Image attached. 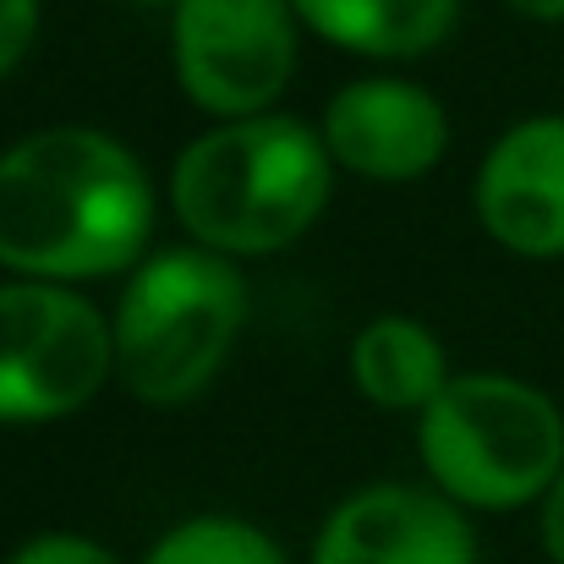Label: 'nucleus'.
<instances>
[{"label": "nucleus", "instance_id": "13", "mask_svg": "<svg viewBox=\"0 0 564 564\" xmlns=\"http://www.w3.org/2000/svg\"><path fill=\"white\" fill-rule=\"evenodd\" d=\"M6 564H127L110 543L88 538V532H33L22 538Z\"/></svg>", "mask_w": 564, "mask_h": 564}, {"label": "nucleus", "instance_id": "15", "mask_svg": "<svg viewBox=\"0 0 564 564\" xmlns=\"http://www.w3.org/2000/svg\"><path fill=\"white\" fill-rule=\"evenodd\" d=\"M538 543H543L549 564H564V471L554 477V488L538 505Z\"/></svg>", "mask_w": 564, "mask_h": 564}, {"label": "nucleus", "instance_id": "16", "mask_svg": "<svg viewBox=\"0 0 564 564\" xmlns=\"http://www.w3.org/2000/svg\"><path fill=\"white\" fill-rule=\"evenodd\" d=\"M521 22H538V28H560L564 22V0H505Z\"/></svg>", "mask_w": 564, "mask_h": 564}, {"label": "nucleus", "instance_id": "3", "mask_svg": "<svg viewBox=\"0 0 564 564\" xmlns=\"http://www.w3.org/2000/svg\"><path fill=\"white\" fill-rule=\"evenodd\" d=\"M116 383L160 411L208 394L247 329V274L197 241L154 247L110 302Z\"/></svg>", "mask_w": 564, "mask_h": 564}, {"label": "nucleus", "instance_id": "9", "mask_svg": "<svg viewBox=\"0 0 564 564\" xmlns=\"http://www.w3.org/2000/svg\"><path fill=\"white\" fill-rule=\"evenodd\" d=\"M471 214L499 252L564 263V110H532L482 149Z\"/></svg>", "mask_w": 564, "mask_h": 564}, {"label": "nucleus", "instance_id": "12", "mask_svg": "<svg viewBox=\"0 0 564 564\" xmlns=\"http://www.w3.org/2000/svg\"><path fill=\"white\" fill-rule=\"evenodd\" d=\"M138 564H291V554L252 516L197 510V516L171 521Z\"/></svg>", "mask_w": 564, "mask_h": 564}, {"label": "nucleus", "instance_id": "11", "mask_svg": "<svg viewBox=\"0 0 564 564\" xmlns=\"http://www.w3.org/2000/svg\"><path fill=\"white\" fill-rule=\"evenodd\" d=\"M302 28L318 33L329 50L373 61V66H411L449 44L460 22V0H291Z\"/></svg>", "mask_w": 564, "mask_h": 564}, {"label": "nucleus", "instance_id": "2", "mask_svg": "<svg viewBox=\"0 0 564 564\" xmlns=\"http://www.w3.org/2000/svg\"><path fill=\"white\" fill-rule=\"evenodd\" d=\"M335 160L318 121L263 110L241 121H208L187 138L165 171V208L182 236L258 263L307 241L335 197Z\"/></svg>", "mask_w": 564, "mask_h": 564}, {"label": "nucleus", "instance_id": "7", "mask_svg": "<svg viewBox=\"0 0 564 564\" xmlns=\"http://www.w3.org/2000/svg\"><path fill=\"white\" fill-rule=\"evenodd\" d=\"M318 132L335 171L368 187L427 182L455 149L449 105L427 83L400 72H368L340 83L318 116Z\"/></svg>", "mask_w": 564, "mask_h": 564}, {"label": "nucleus", "instance_id": "8", "mask_svg": "<svg viewBox=\"0 0 564 564\" xmlns=\"http://www.w3.org/2000/svg\"><path fill=\"white\" fill-rule=\"evenodd\" d=\"M307 564H482L477 516L422 482H362L329 505Z\"/></svg>", "mask_w": 564, "mask_h": 564}, {"label": "nucleus", "instance_id": "4", "mask_svg": "<svg viewBox=\"0 0 564 564\" xmlns=\"http://www.w3.org/2000/svg\"><path fill=\"white\" fill-rule=\"evenodd\" d=\"M416 466L471 516L538 510L564 471V405L505 368H455L416 416Z\"/></svg>", "mask_w": 564, "mask_h": 564}, {"label": "nucleus", "instance_id": "14", "mask_svg": "<svg viewBox=\"0 0 564 564\" xmlns=\"http://www.w3.org/2000/svg\"><path fill=\"white\" fill-rule=\"evenodd\" d=\"M44 28V0H0V83L28 61Z\"/></svg>", "mask_w": 564, "mask_h": 564}, {"label": "nucleus", "instance_id": "5", "mask_svg": "<svg viewBox=\"0 0 564 564\" xmlns=\"http://www.w3.org/2000/svg\"><path fill=\"white\" fill-rule=\"evenodd\" d=\"M116 383V329L83 285L0 274V427H50Z\"/></svg>", "mask_w": 564, "mask_h": 564}, {"label": "nucleus", "instance_id": "10", "mask_svg": "<svg viewBox=\"0 0 564 564\" xmlns=\"http://www.w3.org/2000/svg\"><path fill=\"white\" fill-rule=\"evenodd\" d=\"M346 378L378 411L422 416L438 400V389L455 378V362L433 324L411 313H378L346 346Z\"/></svg>", "mask_w": 564, "mask_h": 564}, {"label": "nucleus", "instance_id": "1", "mask_svg": "<svg viewBox=\"0 0 564 564\" xmlns=\"http://www.w3.org/2000/svg\"><path fill=\"white\" fill-rule=\"evenodd\" d=\"M165 187L143 154L88 121H55L0 149V274L127 280L160 230Z\"/></svg>", "mask_w": 564, "mask_h": 564}, {"label": "nucleus", "instance_id": "17", "mask_svg": "<svg viewBox=\"0 0 564 564\" xmlns=\"http://www.w3.org/2000/svg\"><path fill=\"white\" fill-rule=\"evenodd\" d=\"M132 6H149V11H171L176 0H132Z\"/></svg>", "mask_w": 564, "mask_h": 564}, {"label": "nucleus", "instance_id": "6", "mask_svg": "<svg viewBox=\"0 0 564 564\" xmlns=\"http://www.w3.org/2000/svg\"><path fill=\"white\" fill-rule=\"evenodd\" d=\"M302 33L291 0H176L171 77L208 121L280 110L302 61Z\"/></svg>", "mask_w": 564, "mask_h": 564}]
</instances>
